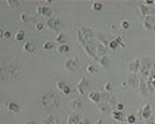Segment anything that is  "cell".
Masks as SVG:
<instances>
[{"label": "cell", "mask_w": 155, "mask_h": 124, "mask_svg": "<svg viewBox=\"0 0 155 124\" xmlns=\"http://www.w3.org/2000/svg\"><path fill=\"white\" fill-rule=\"evenodd\" d=\"M0 34H2L5 39H10V36H12L10 31H6V30H2V33H0Z\"/></svg>", "instance_id": "43"}, {"label": "cell", "mask_w": 155, "mask_h": 124, "mask_svg": "<svg viewBox=\"0 0 155 124\" xmlns=\"http://www.w3.org/2000/svg\"><path fill=\"white\" fill-rule=\"evenodd\" d=\"M154 114H152V108H151V102H146L145 104V106L139 111V117L142 118V120H148V118H151Z\"/></svg>", "instance_id": "6"}, {"label": "cell", "mask_w": 155, "mask_h": 124, "mask_svg": "<svg viewBox=\"0 0 155 124\" xmlns=\"http://www.w3.org/2000/svg\"><path fill=\"white\" fill-rule=\"evenodd\" d=\"M43 49L44 50H53L55 49V41H52V40H46V41H43Z\"/></svg>", "instance_id": "27"}, {"label": "cell", "mask_w": 155, "mask_h": 124, "mask_svg": "<svg viewBox=\"0 0 155 124\" xmlns=\"http://www.w3.org/2000/svg\"><path fill=\"white\" fill-rule=\"evenodd\" d=\"M112 89H114V86L111 84V83H105L103 84V90L105 92H112Z\"/></svg>", "instance_id": "37"}, {"label": "cell", "mask_w": 155, "mask_h": 124, "mask_svg": "<svg viewBox=\"0 0 155 124\" xmlns=\"http://www.w3.org/2000/svg\"><path fill=\"white\" fill-rule=\"evenodd\" d=\"M40 104L46 108L47 111H53V109H58L59 105H61V101H59V97L52 93V92H47V93H44L40 96Z\"/></svg>", "instance_id": "1"}, {"label": "cell", "mask_w": 155, "mask_h": 124, "mask_svg": "<svg viewBox=\"0 0 155 124\" xmlns=\"http://www.w3.org/2000/svg\"><path fill=\"white\" fill-rule=\"evenodd\" d=\"M96 40L101 43V44H103L105 47H109V43H111V40L105 36V34H102V33H99V34H96Z\"/></svg>", "instance_id": "20"}, {"label": "cell", "mask_w": 155, "mask_h": 124, "mask_svg": "<svg viewBox=\"0 0 155 124\" xmlns=\"http://www.w3.org/2000/svg\"><path fill=\"white\" fill-rule=\"evenodd\" d=\"M62 92H64V93H65V95H70V93H71V92H73V89H71V87H70V86H68V84H66V87H65V89H64V90H62Z\"/></svg>", "instance_id": "45"}, {"label": "cell", "mask_w": 155, "mask_h": 124, "mask_svg": "<svg viewBox=\"0 0 155 124\" xmlns=\"http://www.w3.org/2000/svg\"><path fill=\"white\" fill-rule=\"evenodd\" d=\"M89 99H90V102L99 105L102 102V95L98 93V92H90V93H89Z\"/></svg>", "instance_id": "18"}, {"label": "cell", "mask_w": 155, "mask_h": 124, "mask_svg": "<svg viewBox=\"0 0 155 124\" xmlns=\"http://www.w3.org/2000/svg\"><path fill=\"white\" fill-rule=\"evenodd\" d=\"M127 84H128L131 89H138V87H139V77H138V74H128Z\"/></svg>", "instance_id": "13"}, {"label": "cell", "mask_w": 155, "mask_h": 124, "mask_svg": "<svg viewBox=\"0 0 155 124\" xmlns=\"http://www.w3.org/2000/svg\"><path fill=\"white\" fill-rule=\"evenodd\" d=\"M149 76H155V62L152 64V67H151V72H149Z\"/></svg>", "instance_id": "47"}, {"label": "cell", "mask_w": 155, "mask_h": 124, "mask_svg": "<svg viewBox=\"0 0 155 124\" xmlns=\"http://www.w3.org/2000/svg\"><path fill=\"white\" fill-rule=\"evenodd\" d=\"M143 5H146V6H148V5H155V0H146Z\"/></svg>", "instance_id": "48"}, {"label": "cell", "mask_w": 155, "mask_h": 124, "mask_svg": "<svg viewBox=\"0 0 155 124\" xmlns=\"http://www.w3.org/2000/svg\"><path fill=\"white\" fill-rule=\"evenodd\" d=\"M111 117H112L115 121H118V123H121V121H124L127 117L124 115V112L123 111H114L112 114H111Z\"/></svg>", "instance_id": "23"}, {"label": "cell", "mask_w": 155, "mask_h": 124, "mask_svg": "<svg viewBox=\"0 0 155 124\" xmlns=\"http://www.w3.org/2000/svg\"><path fill=\"white\" fill-rule=\"evenodd\" d=\"M24 39H25V31H24V30H19V31L15 34V40H16V41H22Z\"/></svg>", "instance_id": "30"}, {"label": "cell", "mask_w": 155, "mask_h": 124, "mask_svg": "<svg viewBox=\"0 0 155 124\" xmlns=\"http://www.w3.org/2000/svg\"><path fill=\"white\" fill-rule=\"evenodd\" d=\"M146 81H148L149 93H151V92H155V76H149V78H148Z\"/></svg>", "instance_id": "28"}, {"label": "cell", "mask_w": 155, "mask_h": 124, "mask_svg": "<svg viewBox=\"0 0 155 124\" xmlns=\"http://www.w3.org/2000/svg\"><path fill=\"white\" fill-rule=\"evenodd\" d=\"M98 108H99V111L101 112H103V114H112L114 112V108L112 106H111L109 104H106V102H101L99 105H98Z\"/></svg>", "instance_id": "16"}, {"label": "cell", "mask_w": 155, "mask_h": 124, "mask_svg": "<svg viewBox=\"0 0 155 124\" xmlns=\"http://www.w3.org/2000/svg\"><path fill=\"white\" fill-rule=\"evenodd\" d=\"M77 39H78V43L81 44V47H83V46L87 43V40H86V39L81 36V33H80V31H77Z\"/></svg>", "instance_id": "32"}, {"label": "cell", "mask_w": 155, "mask_h": 124, "mask_svg": "<svg viewBox=\"0 0 155 124\" xmlns=\"http://www.w3.org/2000/svg\"><path fill=\"white\" fill-rule=\"evenodd\" d=\"M106 104H109V105L112 106V108H115L118 102H117V99H115L114 96H109V97H108V101H106Z\"/></svg>", "instance_id": "31"}, {"label": "cell", "mask_w": 155, "mask_h": 124, "mask_svg": "<svg viewBox=\"0 0 155 124\" xmlns=\"http://www.w3.org/2000/svg\"><path fill=\"white\" fill-rule=\"evenodd\" d=\"M114 40H115V41H117V44H118V46H120V47H126V44H124V43H123V39H121V37H115V39H114Z\"/></svg>", "instance_id": "41"}, {"label": "cell", "mask_w": 155, "mask_h": 124, "mask_svg": "<svg viewBox=\"0 0 155 124\" xmlns=\"http://www.w3.org/2000/svg\"><path fill=\"white\" fill-rule=\"evenodd\" d=\"M146 124H155L154 118H152V117H151V118H148V120H146Z\"/></svg>", "instance_id": "49"}, {"label": "cell", "mask_w": 155, "mask_h": 124, "mask_svg": "<svg viewBox=\"0 0 155 124\" xmlns=\"http://www.w3.org/2000/svg\"><path fill=\"white\" fill-rule=\"evenodd\" d=\"M96 52H98V56H105L108 53V47H105L103 44H101L98 40H96Z\"/></svg>", "instance_id": "21"}, {"label": "cell", "mask_w": 155, "mask_h": 124, "mask_svg": "<svg viewBox=\"0 0 155 124\" xmlns=\"http://www.w3.org/2000/svg\"><path fill=\"white\" fill-rule=\"evenodd\" d=\"M80 33H81V36L89 41V40H93L95 39V34H93V30L92 28H89V27H81L80 30H78Z\"/></svg>", "instance_id": "12"}, {"label": "cell", "mask_w": 155, "mask_h": 124, "mask_svg": "<svg viewBox=\"0 0 155 124\" xmlns=\"http://www.w3.org/2000/svg\"><path fill=\"white\" fill-rule=\"evenodd\" d=\"M6 111L9 112V114H19L21 112V105L18 104V102H13V101H10V102H6Z\"/></svg>", "instance_id": "7"}, {"label": "cell", "mask_w": 155, "mask_h": 124, "mask_svg": "<svg viewBox=\"0 0 155 124\" xmlns=\"http://www.w3.org/2000/svg\"><path fill=\"white\" fill-rule=\"evenodd\" d=\"M36 49H37L36 43H33V41H25V44H24V52H25V53L33 55V53L36 52Z\"/></svg>", "instance_id": "19"}, {"label": "cell", "mask_w": 155, "mask_h": 124, "mask_svg": "<svg viewBox=\"0 0 155 124\" xmlns=\"http://www.w3.org/2000/svg\"><path fill=\"white\" fill-rule=\"evenodd\" d=\"M43 28H44V24L43 22H37L36 24V30L37 31H43Z\"/></svg>", "instance_id": "42"}, {"label": "cell", "mask_w": 155, "mask_h": 124, "mask_svg": "<svg viewBox=\"0 0 155 124\" xmlns=\"http://www.w3.org/2000/svg\"><path fill=\"white\" fill-rule=\"evenodd\" d=\"M87 72H89V74H96V72H98V68H96L95 65H89V67H87Z\"/></svg>", "instance_id": "34"}, {"label": "cell", "mask_w": 155, "mask_h": 124, "mask_svg": "<svg viewBox=\"0 0 155 124\" xmlns=\"http://www.w3.org/2000/svg\"><path fill=\"white\" fill-rule=\"evenodd\" d=\"M139 12L143 15V18H146V16H155V8H151V6H146V5H142L139 8Z\"/></svg>", "instance_id": "11"}, {"label": "cell", "mask_w": 155, "mask_h": 124, "mask_svg": "<svg viewBox=\"0 0 155 124\" xmlns=\"http://www.w3.org/2000/svg\"><path fill=\"white\" fill-rule=\"evenodd\" d=\"M8 5H10V6H19L21 5V2H18V0H8Z\"/></svg>", "instance_id": "40"}, {"label": "cell", "mask_w": 155, "mask_h": 124, "mask_svg": "<svg viewBox=\"0 0 155 124\" xmlns=\"http://www.w3.org/2000/svg\"><path fill=\"white\" fill-rule=\"evenodd\" d=\"M89 87H90V83H89V80H84V78H81V80L78 81V84H77L75 90H77L80 95H84V93L89 90Z\"/></svg>", "instance_id": "9"}, {"label": "cell", "mask_w": 155, "mask_h": 124, "mask_svg": "<svg viewBox=\"0 0 155 124\" xmlns=\"http://www.w3.org/2000/svg\"><path fill=\"white\" fill-rule=\"evenodd\" d=\"M143 28L148 31H154L155 30V16H146L143 18Z\"/></svg>", "instance_id": "8"}, {"label": "cell", "mask_w": 155, "mask_h": 124, "mask_svg": "<svg viewBox=\"0 0 155 124\" xmlns=\"http://www.w3.org/2000/svg\"><path fill=\"white\" fill-rule=\"evenodd\" d=\"M80 68V62H78V58H68L65 61V69L68 72H75L77 69Z\"/></svg>", "instance_id": "4"}, {"label": "cell", "mask_w": 155, "mask_h": 124, "mask_svg": "<svg viewBox=\"0 0 155 124\" xmlns=\"http://www.w3.org/2000/svg\"><path fill=\"white\" fill-rule=\"evenodd\" d=\"M126 120H127V123H128V124H135V123H136V115L130 114V115H128Z\"/></svg>", "instance_id": "35"}, {"label": "cell", "mask_w": 155, "mask_h": 124, "mask_svg": "<svg viewBox=\"0 0 155 124\" xmlns=\"http://www.w3.org/2000/svg\"><path fill=\"white\" fill-rule=\"evenodd\" d=\"M152 61L149 59V58H145L143 61H140V69H139V72H140V78H145V80H148L149 78V72H151V67H152Z\"/></svg>", "instance_id": "3"}, {"label": "cell", "mask_w": 155, "mask_h": 124, "mask_svg": "<svg viewBox=\"0 0 155 124\" xmlns=\"http://www.w3.org/2000/svg\"><path fill=\"white\" fill-rule=\"evenodd\" d=\"M44 124H58V118L55 114H49L46 118H44Z\"/></svg>", "instance_id": "26"}, {"label": "cell", "mask_w": 155, "mask_h": 124, "mask_svg": "<svg viewBox=\"0 0 155 124\" xmlns=\"http://www.w3.org/2000/svg\"><path fill=\"white\" fill-rule=\"evenodd\" d=\"M140 69V59H135L128 64V74H138Z\"/></svg>", "instance_id": "14"}, {"label": "cell", "mask_w": 155, "mask_h": 124, "mask_svg": "<svg viewBox=\"0 0 155 124\" xmlns=\"http://www.w3.org/2000/svg\"><path fill=\"white\" fill-rule=\"evenodd\" d=\"M56 87H58L59 90H64V89L66 87V83H65L64 80H61V81H58V83H56Z\"/></svg>", "instance_id": "38"}, {"label": "cell", "mask_w": 155, "mask_h": 124, "mask_svg": "<svg viewBox=\"0 0 155 124\" xmlns=\"http://www.w3.org/2000/svg\"><path fill=\"white\" fill-rule=\"evenodd\" d=\"M56 50H58V53L65 55V53H68V52H70V46H68V44H59Z\"/></svg>", "instance_id": "29"}, {"label": "cell", "mask_w": 155, "mask_h": 124, "mask_svg": "<svg viewBox=\"0 0 155 124\" xmlns=\"http://www.w3.org/2000/svg\"><path fill=\"white\" fill-rule=\"evenodd\" d=\"M19 21H21V22H30V16H28L27 13H22V15L19 16Z\"/></svg>", "instance_id": "36"}, {"label": "cell", "mask_w": 155, "mask_h": 124, "mask_svg": "<svg viewBox=\"0 0 155 124\" xmlns=\"http://www.w3.org/2000/svg\"><path fill=\"white\" fill-rule=\"evenodd\" d=\"M83 49H84V52L87 53V56H89V58L99 61V56H98V52H96V39L89 40V41L83 46Z\"/></svg>", "instance_id": "2"}, {"label": "cell", "mask_w": 155, "mask_h": 124, "mask_svg": "<svg viewBox=\"0 0 155 124\" xmlns=\"http://www.w3.org/2000/svg\"><path fill=\"white\" fill-rule=\"evenodd\" d=\"M138 89H139V93H140L142 96H145V97H146V96L149 95L148 81H146L145 78H140V77H139V87H138Z\"/></svg>", "instance_id": "10"}, {"label": "cell", "mask_w": 155, "mask_h": 124, "mask_svg": "<svg viewBox=\"0 0 155 124\" xmlns=\"http://www.w3.org/2000/svg\"><path fill=\"white\" fill-rule=\"evenodd\" d=\"M128 27H130V24H128L127 21H123V22H121V28H123V30H128Z\"/></svg>", "instance_id": "44"}, {"label": "cell", "mask_w": 155, "mask_h": 124, "mask_svg": "<svg viewBox=\"0 0 155 124\" xmlns=\"http://www.w3.org/2000/svg\"><path fill=\"white\" fill-rule=\"evenodd\" d=\"M55 41H56L58 44H66V41H68V37H66V34H64V33H59V34L56 36Z\"/></svg>", "instance_id": "25"}, {"label": "cell", "mask_w": 155, "mask_h": 124, "mask_svg": "<svg viewBox=\"0 0 155 124\" xmlns=\"http://www.w3.org/2000/svg\"><path fill=\"white\" fill-rule=\"evenodd\" d=\"M80 124H90V121H89L87 118H84V120H81V121H80Z\"/></svg>", "instance_id": "50"}, {"label": "cell", "mask_w": 155, "mask_h": 124, "mask_svg": "<svg viewBox=\"0 0 155 124\" xmlns=\"http://www.w3.org/2000/svg\"><path fill=\"white\" fill-rule=\"evenodd\" d=\"M98 62H99V65H101L103 69H108V68H109V64H111V61H109L108 55H105V56H101Z\"/></svg>", "instance_id": "24"}, {"label": "cell", "mask_w": 155, "mask_h": 124, "mask_svg": "<svg viewBox=\"0 0 155 124\" xmlns=\"http://www.w3.org/2000/svg\"><path fill=\"white\" fill-rule=\"evenodd\" d=\"M80 121H81V118H80L78 112L73 111V112L68 115V120H66V124H80Z\"/></svg>", "instance_id": "17"}, {"label": "cell", "mask_w": 155, "mask_h": 124, "mask_svg": "<svg viewBox=\"0 0 155 124\" xmlns=\"http://www.w3.org/2000/svg\"><path fill=\"white\" fill-rule=\"evenodd\" d=\"M70 106L73 111H80L83 108V102L80 101V99H73V101L70 102Z\"/></svg>", "instance_id": "22"}, {"label": "cell", "mask_w": 155, "mask_h": 124, "mask_svg": "<svg viewBox=\"0 0 155 124\" xmlns=\"http://www.w3.org/2000/svg\"><path fill=\"white\" fill-rule=\"evenodd\" d=\"M46 25H47V28L52 30V31H61L62 22H61L59 18H49L47 22H46Z\"/></svg>", "instance_id": "5"}, {"label": "cell", "mask_w": 155, "mask_h": 124, "mask_svg": "<svg viewBox=\"0 0 155 124\" xmlns=\"http://www.w3.org/2000/svg\"><path fill=\"white\" fill-rule=\"evenodd\" d=\"M120 46L117 44V41L115 40H111V43H109V49H112V50H115V49H118Z\"/></svg>", "instance_id": "39"}, {"label": "cell", "mask_w": 155, "mask_h": 124, "mask_svg": "<svg viewBox=\"0 0 155 124\" xmlns=\"http://www.w3.org/2000/svg\"><path fill=\"white\" fill-rule=\"evenodd\" d=\"M96 124H102V120H98V121H96Z\"/></svg>", "instance_id": "51"}, {"label": "cell", "mask_w": 155, "mask_h": 124, "mask_svg": "<svg viewBox=\"0 0 155 124\" xmlns=\"http://www.w3.org/2000/svg\"><path fill=\"white\" fill-rule=\"evenodd\" d=\"M127 124H128V123H127Z\"/></svg>", "instance_id": "54"}, {"label": "cell", "mask_w": 155, "mask_h": 124, "mask_svg": "<svg viewBox=\"0 0 155 124\" xmlns=\"http://www.w3.org/2000/svg\"><path fill=\"white\" fill-rule=\"evenodd\" d=\"M36 13L40 15V16H46V18L49 19L50 15H52V9H50L49 6H38L37 11H36Z\"/></svg>", "instance_id": "15"}, {"label": "cell", "mask_w": 155, "mask_h": 124, "mask_svg": "<svg viewBox=\"0 0 155 124\" xmlns=\"http://www.w3.org/2000/svg\"><path fill=\"white\" fill-rule=\"evenodd\" d=\"M115 108H117V111H123V109H124V104H121V102H118Z\"/></svg>", "instance_id": "46"}, {"label": "cell", "mask_w": 155, "mask_h": 124, "mask_svg": "<svg viewBox=\"0 0 155 124\" xmlns=\"http://www.w3.org/2000/svg\"><path fill=\"white\" fill-rule=\"evenodd\" d=\"M152 118H154V121H155V115H152Z\"/></svg>", "instance_id": "53"}, {"label": "cell", "mask_w": 155, "mask_h": 124, "mask_svg": "<svg viewBox=\"0 0 155 124\" xmlns=\"http://www.w3.org/2000/svg\"><path fill=\"white\" fill-rule=\"evenodd\" d=\"M25 124H36L34 121H28V123H25Z\"/></svg>", "instance_id": "52"}, {"label": "cell", "mask_w": 155, "mask_h": 124, "mask_svg": "<svg viewBox=\"0 0 155 124\" xmlns=\"http://www.w3.org/2000/svg\"><path fill=\"white\" fill-rule=\"evenodd\" d=\"M92 9H93V11H102V9H103V5H102L101 2H95V3L92 5Z\"/></svg>", "instance_id": "33"}]
</instances>
